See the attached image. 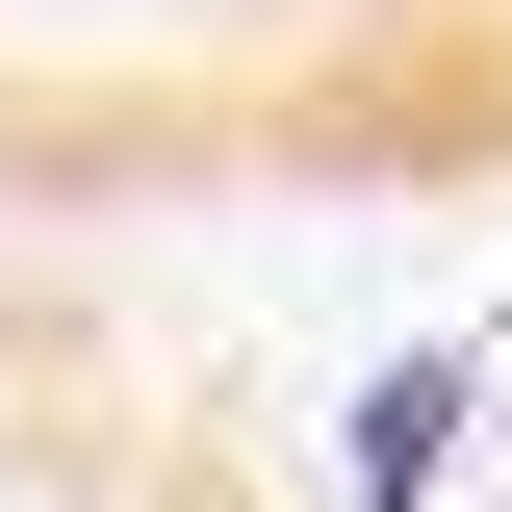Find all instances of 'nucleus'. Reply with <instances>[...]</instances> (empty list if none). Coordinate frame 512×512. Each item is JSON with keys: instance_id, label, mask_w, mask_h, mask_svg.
<instances>
[{"instance_id": "obj_1", "label": "nucleus", "mask_w": 512, "mask_h": 512, "mask_svg": "<svg viewBox=\"0 0 512 512\" xmlns=\"http://www.w3.org/2000/svg\"><path fill=\"white\" fill-rule=\"evenodd\" d=\"M0 512H308V487L231 410V359H180L103 256L0 231Z\"/></svg>"}]
</instances>
